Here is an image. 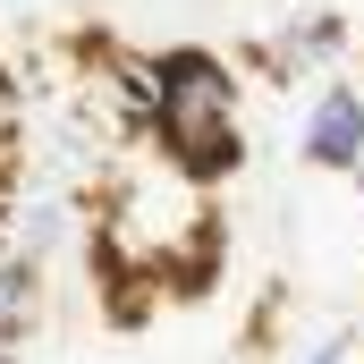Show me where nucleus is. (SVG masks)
<instances>
[{
  "label": "nucleus",
  "instance_id": "nucleus-8",
  "mask_svg": "<svg viewBox=\"0 0 364 364\" xmlns=\"http://www.w3.org/2000/svg\"><path fill=\"white\" fill-rule=\"evenodd\" d=\"M0 364H17V356H9V348H0Z\"/></svg>",
  "mask_w": 364,
  "mask_h": 364
},
{
  "label": "nucleus",
  "instance_id": "nucleus-3",
  "mask_svg": "<svg viewBox=\"0 0 364 364\" xmlns=\"http://www.w3.org/2000/svg\"><path fill=\"white\" fill-rule=\"evenodd\" d=\"M296 144H305V161L314 170H364V85L348 77H322L314 85V110H305V127H296Z\"/></svg>",
  "mask_w": 364,
  "mask_h": 364
},
{
  "label": "nucleus",
  "instance_id": "nucleus-4",
  "mask_svg": "<svg viewBox=\"0 0 364 364\" xmlns=\"http://www.w3.org/2000/svg\"><path fill=\"white\" fill-rule=\"evenodd\" d=\"M339 43H348V26H339V17H305L296 34H279V43H263V68H272V77H305V68L339 60Z\"/></svg>",
  "mask_w": 364,
  "mask_h": 364
},
{
  "label": "nucleus",
  "instance_id": "nucleus-5",
  "mask_svg": "<svg viewBox=\"0 0 364 364\" xmlns=\"http://www.w3.org/2000/svg\"><path fill=\"white\" fill-rule=\"evenodd\" d=\"M43 314V279H34V255L0 246V348H17Z\"/></svg>",
  "mask_w": 364,
  "mask_h": 364
},
{
  "label": "nucleus",
  "instance_id": "nucleus-2",
  "mask_svg": "<svg viewBox=\"0 0 364 364\" xmlns=\"http://www.w3.org/2000/svg\"><path fill=\"white\" fill-rule=\"evenodd\" d=\"M153 153L178 161L186 178H229L246 161V93L229 60L212 51H161V93H153Z\"/></svg>",
  "mask_w": 364,
  "mask_h": 364
},
{
  "label": "nucleus",
  "instance_id": "nucleus-7",
  "mask_svg": "<svg viewBox=\"0 0 364 364\" xmlns=\"http://www.w3.org/2000/svg\"><path fill=\"white\" fill-rule=\"evenodd\" d=\"M9 127H17V102H9V77H0V178H9Z\"/></svg>",
  "mask_w": 364,
  "mask_h": 364
},
{
  "label": "nucleus",
  "instance_id": "nucleus-1",
  "mask_svg": "<svg viewBox=\"0 0 364 364\" xmlns=\"http://www.w3.org/2000/svg\"><path fill=\"white\" fill-rule=\"evenodd\" d=\"M93 246L110 279L127 288H195L220 255V212L212 186L186 178L161 153H127L102 178V212H93Z\"/></svg>",
  "mask_w": 364,
  "mask_h": 364
},
{
  "label": "nucleus",
  "instance_id": "nucleus-6",
  "mask_svg": "<svg viewBox=\"0 0 364 364\" xmlns=\"http://www.w3.org/2000/svg\"><path fill=\"white\" fill-rule=\"evenodd\" d=\"M288 364H348V331H322L314 348H296Z\"/></svg>",
  "mask_w": 364,
  "mask_h": 364
}]
</instances>
